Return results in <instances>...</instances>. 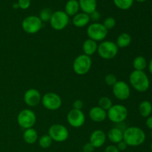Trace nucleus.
I'll list each match as a JSON object with an SVG mask.
<instances>
[{
  "mask_svg": "<svg viewBox=\"0 0 152 152\" xmlns=\"http://www.w3.org/2000/svg\"><path fill=\"white\" fill-rule=\"evenodd\" d=\"M112 88L114 96L119 100H126L130 96L131 88L129 84L125 81L118 80Z\"/></svg>",
  "mask_w": 152,
  "mask_h": 152,
  "instance_id": "nucleus-13",
  "label": "nucleus"
},
{
  "mask_svg": "<svg viewBox=\"0 0 152 152\" xmlns=\"http://www.w3.org/2000/svg\"><path fill=\"white\" fill-rule=\"evenodd\" d=\"M80 4L77 0H68L65 4V12L68 16H74L80 10Z\"/></svg>",
  "mask_w": 152,
  "mask_h": 152,
  "instance_id": "nucleus-20",
  "label": "nucleus"
},
{
  "mask_svg": "<svg viewBox=\"0 0 152 152\" xmlns=\"http://www.w3.org/2000/svg\"><path fill=\"white\" fill-rule=\"evenodd\" d=\"M22 30L28 34L38 33L42 28V22L37 16H28L22 22Z\"/></svg>",
  "mask_w": 152,
  "mask_h": 152,
  "instance_id": "nucleus-8",
  "label": "nucleus"
},
{
  "mask_svg": "<svg viewBox=\"0 0 152 152\" xmlns=\"http://www.w3.org/2000/svg\"><path fill=\"white\" fill-rule=\"evenodd\" d=\"M115 43L118 48H126L132 43V37L128 33H122L118 36Z\"/></svg>",
  "mask_w": 152,
  "mask_h": 152,
  "instance_id": "nucleus-23",
  "label": "nucleus"
},
{
  "mask_svg": "<svg viewBox=\"0 0 152 152\" xmlns=\"http://www.w3.org/2000/svg\"><path fill=\"white\" fill-rule=\"evenodd\" d=\"M83 107V102L81 99H77L73 102V108L77 110H82Z\"/></svg>",
  "mask_w": 152,
  "mask_h": 152,
  "instance_id": "nucleus-33",
  "label": "nucleus"
},
{
  "mask_svg": "<svg viewBox=\"0 0 152 152\" xmlns=\"http://www.w3.org/2000/svg\"><path fill=\"white\" fill-rule=\"evenodd\" d=\"M42 104L46 109L50 111H56L62 106V101L60 96L53 92H48L42 97Z\"/></svg>",
  "mask_w": 152,
  "mask_h": 152,
  "instance_id": "nucleus-11",
  "label": "nucleus"
},
{
  "mask_svg": "<svg viewBox=\"0 0 152 152\" xmlns=\"http://www.w3.org/2000/svg\"><path fill=\"white\" fill-rule=\"evenodd\" d=\"M151 138H152V132H151Z\"/></svg>",
  "mask_w": 152,
  "mask_h": 152,
  "instance_id": "nucleus-44",
  "label": "nucleus"
},
{
  "mask_svg": "<svg viewBox=\"0 0 152 152\" xmlns=\"http://www.w3.org/2000/svg\"><path fill=\"white\" fill-rule=\"evenodd\" d=\"M98 45L97 42L91 39L85 40V42L83 44V50L84 54L87 56H92L96 52H97Z\"/></svg>",
  "mask_w": 152,
  "mask_h": 152,
  "instance_id": "nucleus-19",
  "label": "nucleus"
},
{
  "mask_svg": "<svg viewBox=\"0 0 152 152\" xmlns=\"http://www.w3.org/2000/svg\"><path fill=\"white\" fill-rule=\"evenodd\" d=\"M128 114L129 112L127 108L121 104L113 105L110 109L107 111V117L110 121L115 124L125 122Z\"/></svg>",
  "mask_w": 152,
  "mask_h": 152,
  "instance_id": "nucleus-4",
  "label": "nucleus"
},
{
  "mask_svg": "<svg viewBox=\"0 0 152 152\" xmlns=\"http://www.w3.org/2000/svg\"><path fill=\"white\" fill-rule=\"evenodd\" d=\"M145 134L142 129L137 126L128 127L123 132V141L128 146L136 147L141 145L145 140Z\"/></svg>",
  "mask_w": 152,
  "mask_h": 152,
  "instance_id": "nucleus-1",
  "label": "nucleus"
},
{
  "mask_svg": "<svg viewBox=\"0 0 152 152\" xmlns=\"http://www.w3.org/2000/svg\"><path fill=\"white\" fill-rule=\"evenodd\" d=\"M148 70H149L150 73L152 74V58L151 59V60H150L149 63H148Z\"/></svg>",
  "mask_w": 152,
  "mask_h": 152,
  "instance_id": "nucleus-40",
  "label": "nucleus"
},
{
  "mask_svg": "<svg viewBox=\"0 0 152 152\" xmlns=\"http://www.w3.org/2000/svg\"><path fill=\"white\" fill-rule=\"evenodd\" d=\"M52 10L49 8H44L40 11L39 18L42 22H50V19L52 16Z\"/></svg>",
  "mask_w": 152,
  "mask_h": 152,
  "instance_id": "nucleus-29",
  "label": "nucleus"
},
{
  "mask_svg": "<svg viewBox=\"0 0 152 152\" xmlns=\"http://www.w3.org/2000/svg\"><path fill=\"white\" fill-rule=\"evenodd\" d=\"M36 121H37V116L35 113L31 109L22 110L17 116L18 124L25 130L34 127Z\"/></svg>",
  "mask_w": 152,
  "mask_h": 152,
  "instance_id": "nucleus-7",
  "label": "nucleus"
},
{
  "mask_svg": "<svg viewBox=\"0 0 152 152\" xmlns=\"http://www.w3.org/2000/svg\"><path fill=\"white\" fill-rule=\"evenodd\" d=\"M117 81V77L114 74H108L105 77V83L109 86L113 87Z\"/></svg>",
  "mask_w": 152,
  "mask_h": 152,
  "instance_id": "nucleus-31",
  "label": "nucleus"
},
{
  "mask_svg": "<svg viewBox=\"0 0 152 152\" xmlns=\"http://www.w3.org/2000/svg\"><path fill=\"white\" fill-rule=\"evenodd\" d=\"M119 48L115 42L111 41H102L98 45L97 53L102 59L110 60L115 57L118 53Z\"/></svg>",
  "mask_w": 152,
  "mask_h": 152,
  "instance_id": "nucleus-3",
  "label": "nucleus"
},
{
  "mask_svg": "<svg viewBox=\"0 0 152 152\" xmlns=\"http://www.w3.org/2000/svg\"><path fill=\"white\" fill-rule=\"evenodd\" d=\"M89 140V142L94 147V148H100L106 141V134L103 131L96 129L91 133Z\"/></svg>",
  "mask_w": 152,
  "mask_h": 152,
  "instance_id": "nucleus-15",
  "label": "nucleus"
},
{
  "mask_svg": "<svg viewBox=\"0 0 152 152\" xmlns=\"http://www.w3.org/2000/svg\"><path fill=\"white\" fill-rule=\"evenodd\" d=\"M80 8L83 13L90 15L95 10H96L97 1L96 0H79Z\"/></svg>",
  "mask_w": 152,
  "mask_h": 152,
  "instance_id": "nucleus-17",
  "label": "nucleus"
},
{
  "mask_svg": "<svg viewBox=\"0 0 152 152\" xmlns=\"http://www.w3.org/2000/svg\"><path fill=\"white\" fill-rule=\"evenodd\" d=\"M112 105V101L109 97H107V96H102L98 101V106L106 111L109 110Z\"/></svg>",
  "mask_w": 152,
  "mask_h": 152,
  "instance_id": "nucleus-28",
  "label": "nucleus"
},
{
  "mask_svg": "<svg viewBox=\"0 0 152 152\" xmlns=\"http://www.w3.org/2000/svg\"><path fill=\"white\" fill-rule=\"evenodd\" d=\"M116 146L117 147V148H118V149H119V151H125V150H126V148H127L128 145L126 143V142H124V141L123 140V141H121V142H119V143H117Z\"/></svg>",
  "mask_w": 152,
  "mask_h": 152,
  "instance_id": "nucleus-36",
  "label": "nucleus"
},
{
  "mask_svg": "<svg viewBox=\"0 0 152 152\" xmlns=\"http://www.w3.org/2000/svg\"><path fill=\"white\" fill-rule=\"evenodd\" d=\"M129 83L138 92H145L150 87V80L144 71H133L129 76Z\"/></svg>",
  "mask_w": 152,
  "mask_h": 152,
  "instance_id": "nucleus-2",
  "label": "nucleus"
},
{
  "mask_svg": "<svg viewBox=\"0 0 152 152\" xmlns=\"http://www.w3.org/2000/svg\"><path fill=\"white\" fill-rule=\"evenodd\" d=\"M132 65H133V67L135 71H143L146 68L148 63H147L146 59H145L144 56H138L134 58Z\"/></svg>",
  "mask_w": 152,
  "mask_h": 152,
  "instance_id": "nucleus-25",
  "label": "nucleus"
},
{
  "mask_svg": "<svg viewBox=\"0 0 152 152\" xmlns=\"http://www.w3.org/2000/svg\"><path fill=\"white\" fill-rule=\"evenodd\" d=\"M18 5L22 10H27L31 6V0H18Z\"/></svg>",
  "mask_w": 152,
  "mask_h": 152,
  "instance_id": "nucleus-32",
  "label": "nucleus"
},
{
  "mask_svg": "<svg viewBox=\"0 0 152 152\" xmlns=\"http://www.w3.org/2000/svg\"><path fill=\"white\" fill-rule=\"evenodd\" d=\"M67 121L68 124L73 128L82 127L86 122V116L82 110L71 109L67 114Z\"/></svg>",
  "mask_w": 152,
  "mask_h": 152,
  "instance_id": "nucleus-12",
  "label": "nucleus"
},
{
  "mask_svg": "<svg viewBox=\"0 0 152 152\" xmlns=\"http://www.w3.org/2000/svg\"><path fill=\"white\" fill-rule=\"evenodd\" d=\"M89 16H90L91 20H93V21H95V22H96V21L99 20V18H100V13H99L97 10H95L94 12L91 13V14L89 15Z\"/></svg>",
  "mask_w": 152,
  "mask_h": 152,
  "instance_id": "nucleus-35",
  "label": "nucleus"
},
{
  "mask_svg": "<svg viewBox=\"0 0 152 152\" xmlns=\"http://www.w3.org/2000/svg\"><path fill=\"white\" fill-rule=\"evenodd\" d=\"M13 7L14 9H16V8H19V5H18V3H13Z\"/></svg>",
  "mask_w": 152,
  "mask_h": 152,
  "instance_id": "nucleus-41",
  "label": "nucleus"
},
{
  "mask_svg": "<svg viewBox=\"0 0 152 152\" xmlns=\"http://www.w3.org/2000/svg\"><path fill=\"white\" fill-rule=\"evenodd\" d=\"M24 101L25 104L30 107H35L38 105L42 101L40 92L35 88H30L25 91L24 94Z\"/></svg>",
  "mask_w": 152,
  "mask_h": 152,
  "instance_id": "nucleus-14",
  "label": "nucleus"
},
{
  "mask_svg": "<svg viewBox=\"0 0 152 152\" xmlns=\"http://www.w3.org/2000/svg\"><path fill=\"white\" fill-rule=\"evenodd\" d=\"M140 114L144 118L150 117L152 112V104L149 101L144 100L139 105Z\"/></svg>",
  "mask_w": 152,
  "mask_h": 152,
  "instance_id": "nucleus-24",
  "label": "nucleus"
},
{
  "mask_svg": "<svg viewBox=\"0 0 152 152\" xmlns=\"http://www.w3.org/2000/svg\"><path fill=\"white\" fill-rule=\"evenodd\" d=\"M151 151H152V142H151Z\"/></svg>",
  "mask_w": 152,
  "mask_h": 152,
  "instance_id": "nucleus-43",
  "label": "nucleus"
},
{
  "mask_svg": "<svg viewBox=\"0 0 152 152\" xmlns=\"http://www.w3.org/2000/svg\"><path fill=\"white\" fill-rule=\"evenodd\" d=\"M108 31L102 23L94 22L87 28V35L89 39L95 42L104 41L108 35Z\"/></svg>",
  "mask_w": 152,
  "mask_h": 152,
  "instance_id": "nucleus-6",
  "label": "nucleus"
},
{
  "mask_svg": "<svg viewBox=\"0 0 152 152\" xmlns=\"http://www.w3.org/2000/svg\"><path fill=\"white\" fill-rule=\"evenodd\" d=\"M102 25L105 26V28L107 30H111L115 27L116 25V19L112 16H108L104 20Z\"/></svg>",
  "mask_w": 152,
  "mask_h": 152,
  "instance_id": "nucleus-30",
  "label": "nucleus"
},
{
  "mask_svg": "<svg viewBox=\"0 0 152 152\" xmlns=\"http://www.w3.org/2000/svg\"><path fill=\"white\" fill-rule=\"evenodd\" d=\"M23 140L26 143L32 145L38 140V134L33 128L25 129L23 133Z\"/></svg>",
  "mask_w": 152,
  "mask_h": 152,
  "instance_id": "nucleus-22",
  "label": "nucleus"
},
{
  "mask_svg": "<svg viewBox=\"0 0 152 152\" xmlns=\"http://www.w3.org/2000/svg\"><path fill=\"white\" fill-rule=\"evenodd\" d=\"M49 22L55 31H62L69 23V16L63 10H56L52 13Z\"/></svg>",
  "mask_w": 152,
  "mask_h": 152,
  "instance_id": "nucleus-9",
  "label": "nucleus"
},
{
  "mask_svg": "<svg viewBox=\"0 0 152 152\" xmlns=\"http://www.w3.org/2000/svg\"><path fill=\"white\" fill-rule=\"evenodd\" d=\"M135 1H138V2H144V1H145L146 0H135Z\"/></svg>",
  "mask_w": 152,
  "mask_h": 152,
  "instance_id": "nucleus-42",
  "label": "nucleus"
},
{
  "mask_svg": "<svg viewBox=\"0 0 152 152\" xmlns=\"http://www.w3.org/2000/svg\"><path fill=\"white\" fill-rule=\"evenodd\" d=\"M91 19L88 14L86 13H78L73 16V25L77 28H83L90 22Z\"/></svg>",
  "mask_w": 152,
  "mask_h": 152,
  "instance_id": "nucleus-18",
  "label": "nucleus"
},
{
  "mask_svg": "<svg viewBox=\"0 0 152 152\" xmlns=\"http://www.w3.org/2000/svg\"><path fill=\"white\" fill-rule=\"evenodd\" d=\"M145 124H146V126L148 127V129H149L150 130L152 131V116L147 117Z\"/></svg>",
  "mask_w": 152,
  "mask_h": 152,
  "instance_id": "nucleus-39",
  "label": "nucleus"
},
{
  "mask_svg": "<svg viewBox=\"0 0 152 152\" xmlns=\"http://www.w3.org/2000/svg\"><path fill=\"white\" fill-rule=\"evenodd\" d=\"M94 147L90 142H88V143L85 144L83 147V152H94Z\"/></svg>",
  "mask_w": 152,
  "mask_h": 152,
  "instance_id": "nucleus-34",
  "label": "nucleus"
},
{
  "mask_svg": "<svg viewBox=\"0 0 152 152\" xmlns=\"http://www.w3.org/2000/svg\"><path fill=\"white\" fill-rule=\"evenodd\" d=\"M114 4L119 9L123 10H127L132 7L134 0H113Z\"/></svg>",
  "mask_w": 152,
  "mask_h": 152,
  "instance_id": "nucleus-26",
  "label": "nucleus"
},
{
  "mask_svg": "<svg viewBox=\"0 0 152 152\" xmlns=\"http://www.w3.org/2000/svg\"><path fill=\"white\" fill-rule=\"evenodd\" d=\"M48 135L52 140L62 142L67 140L69 137V132L65 126L62 124H53L49 128Z\"/></svg>",
  "mask_w": 152,
  "mask_h": 152,
  "instance_id": "nucleus-10",
  "label": "nucleus"
},
{
  "mask_svg": "<svg viewBox=\"0 0 152 152\" xmlns=\"http://www.w3.org/2000/svg\"><path fill=\"white\" fill-rule=\"evenodd\" d=\"M88 114L91 120L95 123H101L107 118V111L98 105L91 108Z\"/></svg>",
  "mask_w": 152,
  "mask_h": 152,
  "instance_id": "nucleus-16",
  "label": "nucleus"
},
{
  "mask_svg": "<svg viewBox=\"0 0 152 152\" xmlns=\"http://www.w3.org/2000/svg\"><path fill=\"white\" fill-rule=\"evenodd\" d=\"M53 140L48 134H44L39 139V145L42 148H48L52 145Z\"/></svg>",
  "mask_w": 152,
  "mask_h": 152,
  "instance_id": "nucleus-27",
  "label": "nucleus"
},
{
  "mask_svg": "<svg viewBox=\"0 0 152 152\" xmlns=\"http://www.w3.org/2000/svg\"><path fill=\"white\" fill-rule=\"evenodd\" d=\"M105 152H120L117 147L114 145H110L105 148Z\"/></svg>",
  "mask_w": 152,
  "mask_h": 152,
  "instance_id": "nucleus-37",
  "label": "nucleus"
},
{
  "mask_svg": "<svg viewBox=\"0 0 152 152\" xmlns=\"http://www.w3.org/2000/svg\"><path fill=\"white\" fill-rule=\"evenodd\" d=\"M107 136L108 140L114 144H117L123 140V132L116 127L110 129Z\"/></svg>",
  "mask_w": 152,
  "mask_h": 152,
  "instance_id": "nucleus-21",
  "label": "nucleus"
},
{
  "mask_svg": "<svg viewBox=\"0 0 152 152\" xmlns=\"http://www.w3.org/2000/svg\"><path fill=\"white\" fill-rule=\"evenodd\" d=\"M92 60L91 56L86 54L79 55L73 62V70L78 75L88 74L91 68Z\"/></svg>",
  "mask_w": 152,
  "mask_h": 152,
  "instance_id": "nucleus-5",
  "label": "nucleus"
},
{
  "mask_svg": "<svg viewBox=\"0 0 152 152\" xmlns=\"http://www.w3.org/2000/svg\"><path fill=\"white\" fill-rule=\"evenodd\" d=\"M115 127L117 128L118 129H120V130H121L122 132H124L125 130H126V129L128 128L127 126H126L125 122H122V123H117V124H116Z\"/></svg>",
  "mask_w": 152,
  "mask_h": 152,
  "instance_id": "nucleus-38",
  "label": "nucleus"
}]
</instances>
